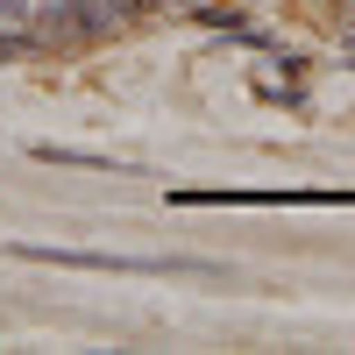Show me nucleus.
Returning a JSON list of instances; mask_svg holds the SVG:
<instances>
[{
	"label": "nucleus",
	"mask_w": 355,
	"mask_h": 355,
	"mask_svg": "<svg viewBox=\"0 0 355 355\" xmlns=\"http://www.w3.org/2000/svg\"><path fill=\"white\" fill-rule=\"evenodd\" d=\"M36 164H78V171H121L114 157L100 150H57V142H36Z\"/></svg>",
	"instance_id": "obj_3"
},
{
	"label": "nucleus",
	"mask_w": 355,
	"mask_h": 355,
	"mask_svg": "<svg viewBox=\"0 0 355 355\" xmlns=\"http://www.w3.org/2000/svg\"><path fill=\"white\" fill-rule=\"evenodd\" d=\"M128 8H178V15H192L199 0H128Z\"/></svg>",
	"instance_id": "obj_4"
},
{
	"label": "nucleus",
	"mask_w": 355,
	"mask_h": 355,
	"mask_svg": "<svg viewBox=\"0 0 355 355\" xmlns=\"http://www.w3.org/2000/svg\"><path fill=\"white\" fill-rule=\"evenodd\" d=\"M8 256L57 263V270H114V277H220V263L199 256H107V249H36V242H15Z\"/></svg>",
	"instance_id": "obj_1"
},
{
	"label": "nucleus",
	"mask_w": 355,
	"mask_h": 355,
	"mask_svg": "<svg viewBox=\"0 0 355 355\" xmlns=\"http://www.w3.org/2000/svg\"><path fill=\"white\" fill-rule=\"evenodd\" d=\"M128 0H64V8H43L36 15V43H85V36H107L121 21Z\"/></svg>",
	"instance_id": "obj_2"
},
{
	"label": "nucleus",
	"mask_w": 355,
	"mask_h": 355,
	"mask_svg": "<svg viewBox=\"0 0 355 355\" xmlns=\"http://www.w3.org/2000/svg\"><path fill=\"white\" fill-rule=\"evenodd\" d=\"M341 50H348V57H355V28H348V36H341Z\"/></svg>",
	"instance_id": "obj_5"
}]
</instances>
